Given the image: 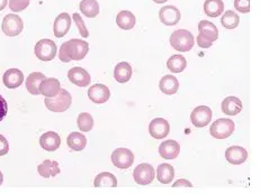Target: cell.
<instances>
[{"mask_svg":"<svg viewBox=\"0 0 260 194\" xmlns=\"http://www.w3.org/2000/svg\"><path fill=\"white\" fill-rule=\"evenodd\" d=\"M212 119V110L206 106H200L193 110L190 114V122L195 127L203 128L210 124Z\"/></svg>","mask_w":260,"mask_h":194,"instance_id":"9","label":"cell"},{"mask_svg":"<svg viewBox=\"0 0 260 194\" xmlns=\"http://www.w3.org/2000/svg\"><path fill=\"white\" fill-rule=\"evenodd\" d=\"M29 0H9V8L14 13L23 12L24 9L28 7Z\"/></svg>","mask_w":260,"mask_h":194,"instance_id":"36","label":"cell"},{"mask_svg":"<svg viewBox=\"0 0 260 194\" xmlns=\"http://www.w3.org/2000/svg\"><path fill=\"white\" fill-rule=\"evenodd\" d=\"M24 28V23L23 19L19 17L18 15L15 14H9L5 16L3 20L2 29L5 35L9 36V37H14V36H17L23 31Z\"/></svg>","mask_w":260,"mask_h":194,"instance_id":"6","label":"cell"},{"mask_svg":"<svg viewBox=\"0 0 260 194\" xmlns=\"http://www.w3.org/2000/svg\"><path fill=\"white\" fill-rule=\"evenodd\" d=\"M88 97L93 103H105L111 98V91L104 85H93L88 90Z\"/></svg>","mask_w":260,"mask_h":194,"instance_id":"14","label":"cell"},{"mask_svg":"<svg viewBox=\"0 0 260 194\" xmlns=\"http://www.w3.org/2000/svg\"><path fill=\"white\" fill-rule=\"evenodd\" d=\"M88 52H89V44L86 41L72 38L62 44L59 57L64 63L70 61H81L85 59Z\"/></svg>","mask_w":260,"mask_h":194,"instance_id":"1","label":"cell"},{"mask_svg":"<svg viewBox=\"0 0 260 194\" xmlns=\"http://www.w3.org/2000/svg\"><path fill=\"white\" fill-rule=\"evenodd\" d=\"M112 162L117 169H129L134 163V154L127 148H117L113 151Z\"/></svg>","mask_w":260,"mask_h":194,"instance_id":"7","label":"cell"},{"mask_svg":"<svg viewBox=\"0 0 260 194\" xmlns=\"http://www.w3.org/2000/svg\"><path fill=\"white\" fill-rule=\"evenodd\" d=\"M7 4H8V0H0V12L5 9V7L7 6Z\"/></svg>","mask_w":260,"mask_h":194,"instance_id":"42","label":"cell"},{"mask_svg":"<svg viewBox=\"0 0 260 194\" xmlns=\"http://www.w3.org/2000/svg\"><path fill=\"white\" fill-rule=\"evenodd\" d=\"M56 44L51 40H41L34 47V53L39 60L49 62L52 61L56 55Z\"/></svg>","mask_w":260,"mask_h":194,"instance_id":"5","label":"cell"},{"mask_svg":"<svg viewBox=\"0 0 260 194\" xmlns=\"http://www.w3.org/2000/svg\"><path fill=\"white\" fill-rule=\"evenodd\" d=\"M180 153V145L176 140H166L159 146V154L165 160H175Z\"/></svg>","mask_w":260,"mask_h":194,"instance_id":"17","label":"cell"},{"mask_svg":"<svg viewBox=\"0 0 260 194\" xmlns=\"http://www.w3.org/2000/svg\"><path fill=\"white\" fill-rule=\"evenodd\" d=\"M71 23H72V19L69 14L67 13L60 14L58 17L55 18L54 24H53V31H54L55 37L61 38L63 37V36H66L68 31L70 30Z\"/></svg>","mask_w":260,"mask_h":194,"instance_id":"13","label":"cell"},{"mask_svg":"<svg viewBox=\"0 0 260 194\" xmlns=\"http://www.w3.org/2000/svg\"><path fill=\"white\" fill-rule=\"evenodd\" d=\"M236 129V125L231 119H217L212 124L210 128V134L216 139H225L233 134Z\"/></svg>","mask_w":260,"mask_h":194,"instance_id":"4","label":"cell"},{"mask_svg":"<svg viewBox=\"0 0 260 194\" xmlns=\"http://www.w3.org/2000/svg\"><path fill=\"white\" fill-rule=\"evenodd\" d=\"M3 182H4V175H3V173L0 172V186H2Z\"/></svg>","mask_w":260,"mask_h":194,"instance_id":"44","label":"cell"},{"mask_svg":"<svg viewBox=\"0 0 260 194\" xmlns=\"http://www.w3.org/2000/svg\"><path fill=\"white\" fill-rule=\"evenodd\" d=\"M45 107L50 111L53 112H64L71 107L72 97L66 89H60L59 93L52 98H45Z\"/></svg>","mask_w":260,"mask_h":194,"instance_id":"2","label":"cell"},{"mask_svg":"<svg viewBox=\"0 0 260 194\" xmlns=\"http://www.w3.org/2000/svg\"><path fill=\"white\" fill-rule=\"evenodd\" d=\"M149 133L155 139H162L169 135L170 125L164 118H155L149 125Z\"/></svg>","mask_w":260,"mask_h":194,"instance_id":"10","label":"cell"},{"mask_svg":"<svg viewBox=\"0 0 260 194\" xmlns=\"http://www.w3.org/2000/svg\"><path fill=\"white\" fill-rule=\"evenodd\" d=\"M197 44H199V46L202 47V49H210L212 46V42L207 41L206 38L202 37L201 35H199V37H197Z\"/></svg>","mask_w":260,"mask_h":194,"instance_id":"40","label":"cell"},{"mask_svg":"<svg viewBox=\"0 0 260 194\" xmlns=\"http://www.w3.org/2000/svg\"><path fill=\"white\" fill-rule=\"evenodd\" d=\"M72 19H74V22L77 26L78 30H79V34L81 35V37H88V36H89V31H88V28L86 27V24L84 20H82L81 16L76 13L72 15Z\"/></svg>","mask_w":260,"mask_h":194,"instance_id":"35","label":"cell"},{"mask_svg":"<svg viewBox=\"0 0 260 194\" xmlns=\"http://www.w3.org/2000/svg\"><path fill=\"white\" fill-rule=\"evenodd\" d=\"M3 82L8 89H16L24 82L23 72L18 69H9L4 73Z\"/></svg>","mask_w":260,"mask_h":194,"instance_id":"16","label":"cell"},{"mask_svg":"<svg viewBox=\"0 0 260 194\" xmlns=\"http://www.w3.org/2000/svg\"><path fill=\"white\" fill-rule=\"evenodd\" d=\"M93 186L95 187H116L117 186V179L115 175L109 172L100 173L93 181Z\"/></svg>","mask_w":260,"mask_h":194,"instance_id":"27","label":"cell"},{"mask_svg":"<svg viewBox=\"0 0 260 194\" xmlns=\"http://www.w3.org/2000/svg\"><path fill=\"white\" fill-rule=\"evenodd\" d=\"M239 23H240V18L233 10H228L221 18V24L226 29L237 28Z\"/></svg>","mask_w":260,"mask_h":194,"instance_id":"33","label":"cell"},{"mask_svg":"<svg viewBox=\"0 0 260 194\" xmlns=\"http://www.w3.org/2000/svg\"><path fill=\"white\" fill-rule=\"evenodd\" d=\"M116 24L121 29L129 30L137 24V18L129 10H122L116 16Z\"/></svg>","mask_w":260,"mask_h":194,"instance_id":"25","label":"cell"},{"mask_svg":"<svg viewBox=\"0 0 260 194\" xmlns=\"http://www.w3.org/2000/svg\"><path fill=\"white\" fill-rule=\"evenodd\" d=\"M170 45L178 52H188L194 46V36L189 30L177 29L170 36Z\"/></svg>","mask_w":260,"mask_h":194,"instance_id":"3","label":"cell"},{"mask_svg":"<svg viewBox=\"0 0 260 194\" xmlns=\"http://www.w3.org/2000/svg\"><path fill=\"white\" fill-rule=\"evenodd\" d=\"M77 125H78V128H79L81 132L88 133L90 132L93 127V118L90 113L82 112L78 116Z\"/></svg>","mask_w":260,"mask_h":194,"instance_id":"34","label":"cell"},{"mask_svg":"<svg viewBox=\"0 0 260 194\" xmlns=\"http://www.w3.org/2000/svg\"><path fill=\"white\" fill-rule=\"evenodd\" d=\"M7 112H8L7 101L5 100L3 96H0V122H3L4 118L7 116Z\"/></svg>","mask_w":260,"mask_h":194,"instance_id":"39","label":"cell"},{"mask_svg":"<svg viewBox=\"0 0 260 194\" xmlns=\"http://www.w3.org/2000/svg\"><path fill=\"white\" fill-rule=\"evenodd\" d=\"M159 18L161 23L167 26H175L181 18L180 12L175 6H165L160 9Z\"/></svg>","mask_w":260,"mask_h":194,"instance_id":"12","label":"cell"},{"mask_svg":"<svg viewBox=\"0 0 260 194\" xmlns=\"http://www.w3.org/2000/svg\"><path fill=\"white\" fill-rule=\"evenodd\" d=\"M153 2H154L155 4H164V3H166V2H168V0H153Z\"/></svg>","mask_w":260,"mask_h":194,"instance_id":"43","label":"cell"},{"mask_svg":"<svg viewBox=\"0 0 260 194\" xmlns=\"http://www.w3.org/2000/svg\"><path fill=\"white\" fill-rule=\"evenodd\" d=\"M61 89L60 81L54 77H46L40 86V92L45 98H52L59 93Z\"/></svg>","mask_w":260,"mask_h":194,"instance_id":"19","label":"cell"},{"mask_svg":"<svg viewBox=\"0 0 260 194\" xmlns=\"http://www.w3.org/2000/svg\"><path fill=\"white\" fill-rule=\"evenodd\" d=\"M9 151V144L6 137L0 135V156H5Z\"/></svg>","mask_w":260,"mask_h":194,"instance_id":"38","label":"cell"},{"mask_svg":"<svg viewBox=\"0 0 260 194\" xmlns=\"http://www.w3.org/2000/svg\"><path fill=\"white\" fill-rule=\"evenodd\" d=\"M67 144L69 148L75 151H80L85 149L87 145V138L81 133H71L67 138Z\"/></svg>","mask_w":260,"mask_h":194,"instance_id":"29","label":"cell"},{"mask_svg":"<svg viewBox=\"0 0 260 194\" xmlns=\"http://www.w3.org/2000/svg\"><path fill=\"white\" fill-rule=\"evenodd\" d=\"M40 145L43 149L48 151H54L59 149L61 145V138L58 133L54 132H48L41 136L40 138Z\"/></svg>","mask_w":260,"mask_h":194,"instance_id":"18","label":"cell"},{"mask_svg":"<svg viewBox=\"0 0 260 194\" xmlns=\"http://www.w3.org/2000/svg\"><path fill=\"white\" fill-rule=\"evenodd\" d=\"M133 179L140 185H148L154 180V169L152 165L143 163L140 164L133 172Z\"/></svg>","mask_w":260,"mask_h":194,"instance_id":"8","label":"cell"},{"mask_svg":"<svg viewBox=\"0 0 260 194\" xmlns=\"http://www.w3.org/2000/svg\"><path fill=\"white\" fill-rule=\"evenodd\" d=\"M38 172L44 179H49V177H54L59 175L61 171L58 162L45 160L42 164L38 166Z\"/></svg>","mask_w":260,"mask_h":194,"instance_id":"21","label":"cell"},{"mask_svg":"<svg viewBox=\"0 0 260 194\" xmlns=\"http://www.w3.org/2000/svg\"><path fill=\"white\" fill-rule=\"evenodd\" d=\"M224 10L222 0H206L204 3V13L210 17H217Z\"/></svg>","mask_w":260,"mask_h":194,"instance_id":"31","label":"cell"},{"mask_svg":"<svg viewBox=\"0 0 260 194\" xmlns=\"http://www.w3.org/2000/svg\"><path fill=\"white\" fill-rule=\"evenodd\" d=\"M187 66V61L183 55H173L169 57L167 62V67L170 72L173 73H180L183 72Z\"/></svg>","mask_w":260,"mask_h":194,"instance_id":"32","label":"cell"},{"mask_svg":"<svg viewBox=\"0 0 260 194\" xmlns=\"http://www.w3.org/2000/svg\"><path fill=\"white\" fill-rule=\"evenodd\" d=\"M160 90L166 94H176L178 92L179 82L174 75H165L159 82Z\"/></svg>","mask_w":260,"mask_h":194,"instance_id":"26","label":"cell"},{"mask_svg":"<svg viewBox=\"0 0 260 194\" xmlns=\"http://www.w3.org/2000/svg\"><path fill=\"white\" fill-rule=\"evenodd\" d=\"M45 79V75L41 72L30 73L27 76V80H26V89H27V91L30 94H34V96H39V94H41L40 86Z\"/></svg>","mask_w":260,"mask_h":194,"instance_id":"24","label":"cell"},{"mask_svg":"<svg viewBox=\"0 0 260 194\" xmlns=\"http://www.w3.org/2000/svg\"><path fill=\"white\" fill-rule=\"evenodd\" d=\"M200 35L210 42H214L218 38V29L216 26L209 20H201L199 24Z\"/></svg>","mask_w":260,"mask_h":194,"instance_id":"23","label":"cell"},{"mask_svg":"<svg viewBox=\"0 0 260 194\" xmlns=\"http://www.w3.org/2000/svg\"><path fill=\"white\" fill-rule=\"evenodd\" d=\"M222 112L228 116H236L242 110V101L237 97H228L222 101Z\"/></svg>","mask_w":260,"mask_h":194,"instance_id":"20","label":"cell"},{"mask_svg":"<svg viewBox=\"0 0 260 194\" xmlns=\"http://www.w3.org/2000/svg\"><path fill=\"white\" fill-rule=\"evenodd\" d=\"M175 177V169L170 164H161L157 170V179L162 184H169Z\"/></svg>","mask_w":260,"mask_h":194,"instance_id":"30","label":"cell"},{"mask_svg":"<svg viewBox=\"0 0 260 194\" xmlns=\"http://www.w3.org/2000/svg\"><path fill=\"white\" fill-rule=\"evenodd\" d=\"M235 8L242 14L250 12V0H235Z\"/></svg>","mask_w":260,"mask_h":194,"instance_id":"37","label":"cell"},{"mask_svg":"<svg viewBox=\"0 0 260 194\" xmlns=\"http://www.w3.org/2000/svg\"><path fill=\"white\" fill-rule=\"evenodd\" d=\"M79 9L88 18H95L101 12L100 4L97 0H82L79 4Z\"/></svg>","mask_w":260,"mask_h":194,"instance_id":"28","label":"cell"},{"mask_svg":"<svg viewBox=\"0 0 260 194\" xmlns=\"http://www.w3.org/2000/svg\"><path fill=\"white\" fill-rule=\"evenodd\" d=\"M173 186L174 187H178V186H180V187H191V186H193V184H191L189 181H187L185 179H180L177 182H175Z\"/></svg>","mask_w":260,"mask_h":194,"instance_id":"41","label":"cell"},{"mask_svg":"<svg viewBox=\"0 0 260 194\" xmlns=\"http://www.w3.org/2000/svg\"><path fill=\"white\" fill-rule=\"evenodd\" d=\"M68 77H69V80L74 83V85L81 88L88 87L90 85V81H91L89 73L79 66L70 69L69 72H68Z\"/></svg>","mask_w":260,"mask_h":194,"instance_id":"11","label":"cell"},{"mask_svg":"<svg viewBox=\"0 0 260 194\" xmlns=\"http://www.w3.org/2000/svg\"><path fill=\"white\" fill-rule=\"evenodd\" d=\"M225 159L232 165H241L248 159V151L241 146H231L225 150Z\"/></svg>","mask_w":260,"mask_h":194,"instance_id":"15","label":"cell"},{"mask_svg":"<svg viewBox=\"0 0 260 194\" xmlns=\"http://www.w3.org/2000/svg\"><path fill=\"white\" fill-rule=\"evenodd\" d=\"M132 66L127 62H121L114 69V79L119 83H126L132 77Z\"/></svg>","mask_w":260,"mask_h":194,"instance_id":"22","label":"cell"}]
</instances>
